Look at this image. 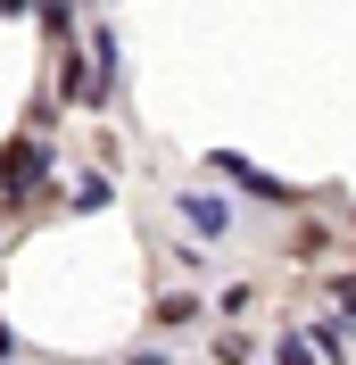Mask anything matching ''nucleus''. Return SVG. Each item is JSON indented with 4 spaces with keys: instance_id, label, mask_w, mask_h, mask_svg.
I'll use <instances>...</instances> for the list:
<instances>
[{
    "instance_id": "nucleus-1",
    "label": "nucleus",
    "mask_w": 356,
    "mask_h": 365,
    "mask_svg": "<svg viewBox=\"0 0 356 365\" xmlns=\"http://www.w3.org/2000/svg\"><path fill=\"white\" fill-rule=\"evenodd\" d=\"M182 216H191V232H207V241L224 232V200H207V191H199V200L182 191Z\"/></svg>"
},
{
    "instance_id": "nucleus-2",
    "label": "nucleus",
    "mask_w": 356,
    "mask_h": 365,
    "mask_svg": "<svg viewBox=\"0 0 356 365\" xmlns=\"http://www.w3.org/2000/svg\"><path fill=\"white\" fill-rule=\"evenodd\" d=\"M282 365H315V349L307 341H282Z\"/></svg>"
},
{
    "instance_id": "nucleus-3",
    "label": "nucleus",
    "mask_w": 356,
    "mask_h": 365,
    "mask_svg": "<svg viewBox=\"0 0 356 365\" xmlns=\"http://www.w3.org/2000/svg\"><path fill=\"white\" fill-rule=\"evenodd\" d=\"M340 307H348V316H356V282H340Z\"/></svg>"
}]
</instances>
